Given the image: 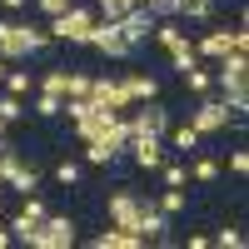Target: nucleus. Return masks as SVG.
I'll list each match as a JSON object with an SVG mask.
<instances>
[{
    "label": "nucleus",
    "mask_w": 249,
    "mask_h": 249,
    "mask_svg": "<svg viewBox=\"0 0 249 249\" xmlns=\"http://www.w3.org/2000/svg\"><path fill=\"white\" fill-rule=\"evenodd\" d=\"M50 45V35L40 25H25V20H0V60H10V65H20V60H30Z\"/></svg>",
    "instance_id": "nucleus-1"
},
{
    "label": "nucleus",
    "mask_w": 249,
    "mask_h": 249,
    "mask_svg": "<svg viewBox=\"0 0 249 249\" xmlns=\"http://www.w3.org/2000/svg\"><path fill=\"white\" fill-rule=\"evenodd\" d=\"M95 10L90 5H80V0H75V5L65 10V15H50V25H45V35L50 40H60V45H85V40H90V25H95Z\"/></svg>",
    "instance_id": "nucleus-2"
},
{
    "label": "nucleus",
    "mask_w": 249,
    "mask_h": 249,
    "mask_svg": "<svg viewBox=\"0 0 249 249\" xmlns=\"http://www.w3.org/2000/svg\"><path fill=\"white\" fill-rule=\"evenodd\" d=\"M230 50H249V30L244 25H210V30H199V40H195V55L204 60V65H214L219 55H230Z\"/></svg>",
    "instance_id": "nucleus-3"
},
{
    "label": "nucleus",
    "mask_w": 249,
    "mask_h": 249,
    "mask_svg": "<svg viewBox=\"0 0 249 249\" xmlns=\"http://www.w3.org/2000/svg\"><path fill=\"white\" fill-rule=\"evenodd\" d=\"M230 105H224V95H195V110H190V124L199 135H219V130H230Z\"/></svg>",
    "instance_id": "nucleus-4"
},
{
    "label": "nucleus",
    "mask_w": 249,
    "mask_h": 249,
    "mask_svg": "<svg viewBox=\"0 0 249 249\" xmlns=\"http://www.w3.org/2000/svg\"><path fill=\"white\" fill-rule=\"evenodd\" d=\"M80 234H75V219L70 214H45L35 224V239H30V249H70Z\"/></svg>",
    "instance_id": "nucleus-5"
},
{
    "label": "nucleus",
    "mask_w": 249,
    "mask_h": 249,
    "mask_svg": "<svg viewBox=\"0 0 249 249\" xmlns=\"http://www.w3.org/2000/svg\"><path fill=\"white\" fill-rule=\"evenodd\" d=\"M85 45H90V50H100V55H110V60H130V55H135V45L115 30V20H95Z\"/></svg>",
    "instance_id": "nucleus-6"
},
{
    "label": "nucleus",
    "mask_w": 249,
    "mask_h": 249,
    "mask_svg": "<svg viewBox=\"0 0 249 249\" xmlns=\"http://www.w3.org/2000/svg\"><path fill=\"white\" fill-rule=\"evenodd\" d=\"M130 160H135V170H144V175H155L160 170V160H164V135H150V130H135L130 135Z\"/></svg>",
    "instance_id": "nucleus-7"
},
{
    "label": "nucleus",
    "mask_w": 249,
    "mask_h": 249,
    "mask_svg": "<svg viewBox=\"0 0 249 249\" xmlns=\"http://www.w3.org/2000/svg\"><path fill=\"white\" fill-rule=\"evenodd\" d=\"M90 100H95V105H105V110H115V115L135 110V100H130V90H124V80H110V75H95V80H90Z\"/></svg>",
    "instance_id": "nucleus-8"
},
{
    "label": "nucleus",
    "mask_w": 249,
    "mask_h": 249,
    "mask_svg": "<svg viewBox=\"0 0 249 249\" xmlns=\"http://www.w3.org/2000/svg\"><path fill=\"white\" fill-rule=\"evenodd\" d=\"M115 30H120V35H124V40H130V45L140 50L144 40L155 35V10H150V5H130V10L115 20Z\"/></svg>",
    "instance_id": "nucleus-9"
},
{
    "label": "nucleus",
    "mask_w": 249,
    "mask_h": 249,
    "mask_svg": "<svg viewBox=\"0 0 249 249\" xmlns=\"http://www.w3.org/2000/svg\"><path fill=\"white\" fill-rule=\"evenodd\" d=\"M135 234L144 239V244H175L170 239V214H164V210H155V199H144L140 204V219H135Z\"/></svg>",
    "instance_id": "nucleus-10"
},
{
    "label": "nucleus",
    "mask_w": 249,
    "mask_h": 249,
    "mask_svg": "<svg viewBox=\"0 0 249 249\" xmlns=\"http://www.w3.org/2000/svg\"><path fill=\"white\" fill-rule=\"evenodd\" d=\"M140 195L135 190H115L110 195V204H105V214H110V224H120V230H135V219H140Z\"/></svg>",
    "instance_id": "nucleus-11"
},
{
    "label": "nucleus",
    "mask_w": 249,
    "mask_h": 249,
    "mask_svg": "<svg viewBox=\"0 0 249 249\" xmlns=\"http://www.w3.org/2000/svg\"><path fill=\"white\" fill-rule=\"evenodd\" d=\"M124 124H130V135H135V130H150V135H164V130H170L175 120H170V110H164L160 100H144V110H135V115L124 120Z\"/></svg>",
    "instance_id": "nucleus-12"
},
{
    "label": "nucleus",
    "mask_w": 249,
    "mask_h": 249,
    "mask_svg": "<svg viewBox=\"0 0 249 249\" xmlns=\"http://www.w3.org/2000/svg\"><path fill=\"white\" fill-rule=\"evenodd\" d=\"M199 144H204V135L195 130L190 120H184V124H170V130H164V150H175V155H184V160H190V155H199Z\"/></svg>",
    "instance_id": "nucleus-13"
},
{
    "label": "nucleus",
    "mask_w": 249,
    "mask_h": 249,
    "mask_svg": "<svg viewBox=\"0 0 249 249\" xmlns=\"http://www.w3.org/2000/svg\"><path fill=\"white\" fill-rule=\"evenodd\" d=\"M90 244H95V249H140L144 239H140L135 230H120V224H110V230H100Z\"/></svg>",
    "instance_id": "nucleus-14"
},
{
    "label": "nucleus",
    "mask_w": 249,
    "mask_h": 249,
    "mask_svg": "<svg viewBox=\"0 0 249 249\" xmlns=\"http://www.w3.org/2000/svg\"><path fill=\"white\" fill-rule=\"evenodd\" d=\"M179 20H184V25H214V20H219V5H214V0H184V5H179Z\"/></svg>",
    "instance_id": "nucleus-15"
},
{
    "label": "nucleus",
    "mask_w": 249,
    "mask_h": 249,
    "mask_svg": "<svg viewBox=\"0 0 249 249\" xmlns=\"http://www.w3.org/2000/svg\"><path fill=\"white\" fill-rule=\"evenodd\" d=\"M124 90H130L135 105H144V100H160V80L155 75H124Z\"/></svg>",
    "instance_id": "nucleus-16"
},
{
    "label": "nucleus",
    "mask_w": 249,
    "mask_h": 249,
    "mask_svg": "<svg viewBox=\"0 0 249 249\" xmlns=\"http://www.w3.org/2000/svg\"><path fill=\"white\" fill-rule=\"evenodd\" d=\"M219 170H224V164H219L214 155H190V179H199V184H214V179H219Z\"/></svg>",
    "instance_id": "nucleus-17"
},
{
    "label": "nucleus",
    "mask_w": 249,
    "mask_h": 249,
    "mask_svg": "<svg viewBox=\"0 0 249 249\" xmlns=\"http://www.w3.org/2000/svg\"><path fill=\"white\" fill-rule=\"evenodd\" d=\"M179 80H184V90H190V95H210V90H214V75L204 70V60H199V65H190Z\"/></svg>",
    "instance_id": "nucleus-18"
},
{
    "label": "nucleus",
    "mask_w": 249,
    "mask_h": 249,
    "mask_svg": "<svg viewBox=\"0 0 249 249\" xmlns=\"http://www.w3.org/2000/svg\"><path fill=\"white\" fill-rule=\"evenodd\" d=\"M30 110H35L40 120H55V115H65V100L50 95V90H35V95H30Z\"/></svg>",
    "instance_id": "nucleus-19"
},
{
    "label": "nucleus",
    "mask_w": 249,
    "mask_h": 249,
    "mask_svg": "<svg viewBox=\"0 0 249 249\" xmlns=\"http://www.w3.org/2000/svg\"><path fill=\"white\" fill-rule=\"evenodd\" d=\"M50 175H55V184H65V190H75V184L85 179V164H80V160H60V164H55Z\"/></svg>",
    "instance_id": "nucleus-20"
},
{
    "label": "nucleus",
    "mask_w": 249,
    "mask_h": 249,
    "mask_svg": "<svg viewBox=\"0 0 249 249\" xmlns=\"http://www.w3.org/2000/svg\"><path fill=\"white\" fill-rule=\"evenodd\" d=\"M120 155L110 150L105 140H85V164H95V170H105V164H115Z\"/></svg>",
    "instance_id": "nucleus-21"
},
{
    "label": "nucleus",
    "mask_w": 249,
    "mask_h": 249,
    "mask_svg": "<svg viewBox=\"0 0 249 249\" xmlns=\"http://www.w3.org/2000/svg\"><path fill=\"white\" fill-rule=\"evenodd\" d=\"M160 179L175 184V190H184V184H190V164H179V160H160Z\"/></svg>",
    "instance_id": "nucleus-22"
},
{
    "label": "nucleus",
    "mask_w": 249,
    "mask_h": 249,
    "mask_svg": "<svg viewBox=\"0 0 249 249\" xmlns=\"http://www.w3.org/2000/svg\"><path fill=\"white\" fill-rule=\"evenodd\" d=\"M0 90H10V95H20V100H25V95L35 90V80H30V70H5V80H0Z\"/></svg>",
    "instance_id": "nucleus-23"
},
{
    "label": "nucleus",
    "mask_w": 249,
    "mask_h": 249,
    "mask_svg": "<svg viewBox=\"0 0 249 249\" xmlns=\"http://www.w3.org/2000/svg\"><path fill=\"white\" fill-rule=\"evenodd\" d=\"M184 204H190V199H184V190H175V184H164V190L155 195V210H164V214H179Z\"/></svg>",
    "instance_id": "nucleus-24"
},
{
    "label": "nucleus",
    "mask_w": 249,
    "mask_h": 249,
    "mask_svg": "<svg viewBox=\"0 0 249 249\" xmlns=\"http://www.w3.org/2000/svg\"><path fill=\"white\" fill-rule=\"evenodd\" d=\"M190 65H199V55H195V40H184L179 50H170V70H179V75H184Z\"/></svg>",
    "instance_id": "nucleus-25"
},
{
    "label": "nucleus",
    "mask_w": 249,
    "mask_h": 249,
    "mask_svg": "<svg viewBox=\"0 0 249 249\" xmlns=\"http://www.w3.org/2000/svg\"><path fill=\"white\" fill-rule=\"evenodd\" d=\"M20 115H25V100H20V95H10V90H0V120H5V124H15Z\"/></svg>",
    "instance_id": "nucleus-26"
},
{
    "label": "nucleus",
    "mask_w": 249,
    "mask_h": 249,
    "mask_svg": "<svg viewBox=\"0 0 249 249\" xmlns=\"http://www.w3.org/2000/svg\"><path fill=\"white\" fill-rule=\"evenodd\" d=\"M210 244H219V249H239V244H244V230H239V224H224V230L210 234Z\"/></svg>",
    "instance_id": "nucleus-27"
},
{
    "label": "nucleus",
    "mask_w": 249,
    "mask_h": 249,
    "mask_svg": "<svg viewBox=\"0 0 249 249\" xmlns=\"http://www.w3.org/2000/svg\"><path fill=\"white\" fill-rule=\"evenodd\" d=\"M130 5H140V0H95V15H100V20H120Z\"/></svg>",
    "instance_id": "nucleus-28"
},
{
    "label": "nucleus",
    "mask_w": 249,
    "mask_h": 249,
    "mask_svg": "<svg viewBox=\"0 0 249 249\" xmlns=\"http://www.w3.org/2000/svg\"><path fill=\"white\" fill-rule=\"evenodd\" d=\"M20 214H25V219H35V224H40V219L50 214V210H45V199H40V190H35V195H25V204H20Z\"/></svg>",
    "instance_id": "nucleus-29"
},
{
    "label": "nucleus",
    "mask_w": 249,
    "mask_h": 249,
    "mask_svg": "<svg viewBox=\"0 0 249 249\" xmlns=\"http://www.w3.org/2000/svg\"><path fill=\"white\" fill-rule=\"evenodd\" d=\"M10 234H15V244H30V239H35V219L15 214V219H10Z\"/></svg>",
    "instance_id": "nucleus-30"
},
{
    "label": "nucleus",
    "mask_w": 249,
    "mask_h": 249,
    "mask_svg": "<svg viewBox=\"0 0 249 249\" xmlns=\"http://www.w3.org/2000/svg\"><path fill=\"white\" fill-rule=\"evenodd\" d=\"M224 160H230V175H249V150H244V144H239V150H230V155H224Z\"/></svg>",
    "instance_id": "nucleus-31"
},
{
    "label": "nucleus",
    "mask_w": 249,
    "mask_h": 249,
    "mask_svg": "<svg viewBox=\"0 0 249 249\" xmlns=\"http://www.w3.org/2000/svg\"><path fill=\"white\" fill-rule=\"evenodd\" d=\"M35 5H40V15L50 20V15H65V10L75 5V0H35Z\"/></svg>",
    "instance_id": "nucleus-32"
},
{
    "label": "nucleus",
    "mask_w": 249,
    "mask_h": 249,
    "mask_svg": "<svg viewBox=\"0 0 249 249\" xmlns=\"http://www.w3.org/2000/svg\"><path fill=\"white\" fill-rule=\"evenodd\" d=\"M15 244V234H10V224H0V249H10Z\"/></svg>",
    "instance_id": "nucleus-33"
},
{
    "label": "nucleus",
    "mask_w": 249,
    "mask_h": 249,
    "mask_svg": "<svg viewBox=\"0 0 249 249\" xmlns=\"http://www.w3.org/2000/svg\"><path fill=\"white\" fill-rule=\"evenodd\" d=\"M0 5H5V10H25L30 0H0Z\"/></svg>",
    "instance_id": "nucleus-34"
},
{
    "label": "nucleus",
    "mask_w": 249,
    "mask_h": 249,
    "mask_svg": "<svg viewBox=\"0 0 249 249\" xmlns=\"http://www.w3.org/2000/svg\"><path fill=\"white\" fill-rule=\"evenodd\" d=\"M5 70H10V60H0V80H5Z\"/></svg>",
    "instance_id": "nucleus-35"
},
{
    "label": "nucleus",
    "mask_w": 249,
    "mask_h": 249,
    "mask_svg": "<svg viewBox=\"0 0 249 249\" xmlns=\"http://www.w3.org/2000/svg\"><path fill=\"white\" fill-rule=\"evenodd\" d=\"M0 144H5V120H0Z\"/></svg>",
    "instance_id": "nucleus-36"
}]
</instances>
